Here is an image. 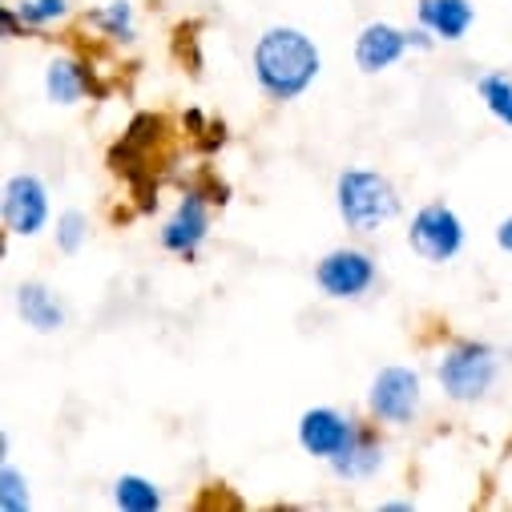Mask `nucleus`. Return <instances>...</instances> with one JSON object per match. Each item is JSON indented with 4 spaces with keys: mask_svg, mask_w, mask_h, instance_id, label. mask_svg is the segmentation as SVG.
<instances>
[{
    "mask_svg": "<svg viewBox=\"0 0 512 512\" xmlns=\"http://www.w3.org/2000/svg\"><path fill=\"white\" fill-rule=\"evenodd\" d=\"M319 77V49L303 29L275 25L254 45V81L271 101H295Z\"/></svg>",
    "mask_w": 512,
    "mask_h": 512,
    "instance_id": "f257e3e1",
    "label": "nucleus"
},
{
    "mask_svg": "<svg viewBox=\"0 0 512 512\" xmlns=\"http://www.w3.org/2000/svg\"><path fill=\"white\" fill-rule=\"evenodd\" d=\"M335 206L355 234H375L383 222L400 214V194L375 170H343L335 182Z\"/></svg>",
    "mask_w": 512,
    "mask_h": 512,
    "instance_id": "f03ea898",
    "label": "nucleus"
},
{
    "mask_svg": "<svg viewBox=\"0 0 512 512\" xmlns=\"http://www.w3.org/2000/svg\"><path fill=\"white\" fill-rule=\"evenodd\" d=\"M496 371H500V363L488 343H460L440 359V388L456 404H476L492 392Z\"/></svg>",
    "mask_w": 512,
    "mask_h": 512,
    "instance_id": "7ed1b4c3",
    "label": "nucleus"
},
{
    "mask_svg": "<svg viewBox=\"0 0 512 512\" xmlns=\"http://www.w3.org/2000/svg\"><path fill=\"white\" fill-rule=\"evenodd\" d=\"M367 412L383 424H408L420 412V375L412 367H383L371 379Z\"/></svg>",
    "mask_w": 512,
    "mask_h": 512,
    "instance_id": "20e7f679",
    "label": "nucleus"
},
{
    "mask_svg": "<svg viewBox=\"0 0 512 512\" xmlns=\"http://www.w3.org/2000/svg\"><path fill=\"white\" fill-rule=\"evenodd\" d=\"M408 242H412V250L420 254V259H428V263H448V259H456L460 246H464V226H460V218H456L444 202H432V206H424V210L412 218Z\"/></svg>",
    "mask_w": 512,
    "mask_h": 512,
    "instance_id": "39448f33",
    "label": "nucleus"
},
{
    "mask_svg": "<svg viewBox=\"0 0 512 512\" xmlns=\"http://www.w3.org/2000/svg\"><path fill=\"white\" fill-rule=\"evenodd\" d=\"M315 283L331 299H359L375 283V263H371V254L343 246V250H331L315 267Z\"/></svg>",
    "mask_w": 512,
    "mask_h": 512,
    "instance_id": "423d86ee",
    "label": "nucleus"
},
{
    "mask_svg": "<svg viewBox=\"0 0 512 512\" xmlns=\"http://www.w3.org/2000/svg\"><path fill=\"white\" fill-rule=\"evenodd\" d=\"M49 222V190L33 174H17L5 182V226L21 238L41 234Z\"/></svg>",
    "mask_w": 512,
    "mask_h": 512,
    "instance_id": "0eeeda50",
    "label": "nucleus"
},
{
    "mask_svg": "<svg viewBox=\"0 0 512 512\" xmlns=\"http://www.w3.org/2000/svg\"><path fill=\"white\" fill-rule=\"evenodd\" d=\"M355 436H359L355 424L347 416H339L335 408H311L299 420V444L307 456H319V460H335Z\"/></svg>",
    "mask_w": 512,
    "mask_h": 512,
    "instance_id": "6e6552de",
    "label": "nucleus"
},
{
    "mask_svg": "<svg viewBox=\"0 0 512 512\" xmlns=\"http://www.w3.org/2000/svg\"><path fill=\"white\" fill-rule=\"evenodd\" d=\"M206 234H210L206 198H202L198 190H190V194L178 202V210L170 214V222L162 226V246H166L170 254H182V259H194L198 246L206 242Z\"/></svg>",
    "mask_w": 512,
    "mask_h": 512,
    "instance_id": "1a4fd4ad",
    "label": "nucleus"
},
{
    "mask_svg": "<svg viewBox=\"0 0 512 512\" xmlns=\"http://www.w3.org/2000/svg\"><path fill=\"white\" fill-rule=\"evenodd\" d=\"M408 33H400L396 25H383V21H375V25H367L363 33H359V41H355V65L363 69V73H383V69H392L404 53H408Z\"/></svg>",
    "mask_w": 512,
    "mask_h": 512,
    "instance_id": "9d476101",
    "label": "nucleus"
},
{
    "mask_svg": "<svg viewBox=\"0 0 512 512\" xmlns=\"http://www.w3.org/2000/svg\"><path fill=\"white\" fill-rule=\"evenodd\" d=\"M17 311H21L25 327H33L41 335L65 327V307H61V299L45 283H21L17 287Z\"/></svg>",
    "mask_w": 512,
    "mask_h": 512,
    "instance_id": "9b49d317",
    "label": "nucleus"
},
{
    "mask_svg": "<svg viewBox=\"0 0 512 512\" xmlns=\"http://www.w3.org/2000/svg\"><path fill=\"white\" fill-rule=\"evenodd\" d=\"M420 25L440 41H460L472 29V5L468 0H420Z\"/></svg>",
    "mask_w": 512,
    "mask_h": 512,
    "instance_id": "f8f14e48",
    "label": "nucleus"
},
{
    "mask_svg": "<svg viewBox=\"0 0 512 512\" xmlns=\"http://www.w3.org/2000/svg\"><path fill=\"white\" fill-rule=\"evenodd\" d=\"M89 89V77H85V65L69 61V57H57L49 69H45V93L49 101L57 105H77Z\"/></svg>",
    "mask_w": 512,
    "mask_h": 512,
    "instance_id": "ddd939ff",
    "label": "nucleus"
},
{
    "mask_svg": "<svg viewBox=\"0 0 512 512\" xmlns=\"http://www.w3.org/2000/svg\"><path fill=\"white\" fill-rule=\"evenodd\" d=\"M379 464H383V448L371 440V432H359V436L331 460L335 476H343V480H363V476H371Z\"/></svg>",
    "mask_w": 512,
    "mask_h": 512,
    "instance_id": "4468645a",
    "label": "nucleus"
},
{
    "mask_svg": "<svg viewBox=\"0 0 512 512\" xmlns=\"http://www.w3.org/2000/svg\"><path fill=\"white\" fill-rule=\"evenodd\" d=\"M113 504L125 508V512H154V508H162V492L146 476L130 472V476H121L113 484Z\"/></svg>",
    "mask_w": 512,
    "mask_h": 512,
    "instance_id": "2eb2a0df",
    "label": "nucleus"
},
{
    "mask_svg": "<svg viewBox=\"0 0 512 512\" xmlns=\"http://www.w3.org/2000/svg\"><path fill=\"white\" fill-rule=\"evenodd\" d=\"M476 89H480L484 105L492 109V117L512 125V77L508 73H488V77L476 81Z\"/></svg>",
    "mask_w": 512,
    "mask_h": 512,
    "instance_id": "dca6fc26",
    "label": "nucleus"
},
{
    "mask_svg": "<svg viewBox=\"0 0 512 512\" xmlns=\"http://www.w3.org/2000/svg\"><path fill=\"white\" fill-rule=\"evenodd\" d=\"M89 21H93L97 29H105L109 37H117V41H134V9L125 5V0H113V5L97 9Z\"/></svg>",
    "mask_w": 512,
    "mask_h": 512,
    "instance_id": "f3484780",
    "label": "nucleus"
},
{
    "mask_svg": "<svg viewBox=\"0 0 512 512\" xmlns=\"http://www.w3.org/2000/svg\"><path fill=\"white\" fill-rule=\"evenodd\" d=\"M0 508L5 512H25L29 508V480L13 464L0 468Z\"/></svg>",
    "mask_w": 512,
    "mask_h": 512,
    "instance_id": "a211bd4d",
    "label": "nucleus"
},
{
    "mask_svg": "<svg viewBox=\"0 0 512 512\" xmlns=\"http://www.w3.org/2000/svg\"><path fill=\"white\" fill-rule=\"evenodd\" d=\"M85 238H89V218H85L81 210H65V214L57 218V246H61L65 254H77Z\"/></svg>",
    "mask_w": 512,
    "mask_h": 512,
    "instance_id": "6ab92c4d",
    "label": "nucleus"
},
{
    "mask_svg": "<svg viewBox=\"0 0 512 512\" xmlns=\"http://www.w3.org/2000/svg\"><path fill=\"white\" fill-rule=\"evenodd\" d=\"M17 13L25 25H53L69 13V0H21Z\"/></svg>",
    "mask_w": 512,
    "mask_h": 512,
    "instance_id": "aec40b11",
    "label": "nucleus"
},
{
    "mask_svg": "<svg viewBox=\"0 0 512 512\" xmlns=\"http://www.w3.org/2000/svg\"><path fill=\"white\" fill-rule=\"evenodd\" d=\"M496 242H500V250H508V254H512V218H504V222H500Z\"/></svg>",
    "mask_w": 512,
    "mask_h": 512,
    "instance_id": "412c9836",
    "label": "nucleus"
}]
</instances>
